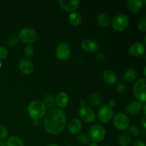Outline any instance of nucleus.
I'll return each instance as SVG.
<instances>
[{
    "mask_svg": "<svg viewBox=\"0 0 146 146\" xmlns=\"http://www.w3.org/2000/svg\"><path fill=\"white\" fill-rule=\"evenodd\" d=\"M141 124L143 127L144 129L146 128V118L145 116H144L142 119L141 120Z\"/></svg>",
    "mask_w": 146,
    "mask_h": 146,
    "instance_id": "36",
    "label": "nucleus"
},
{
    "mask_svg": "<svg viewBox=\"0 0 146 146\" xmlns=\"http://www.w3.org/2000/svg\"><path fill=\"white\" fill-rule=\"evenodd\" d=\"M142 104L138 101H133L126 106V111L130 115H137L142 110Z\"/></svg>",
    "mask_w": 146,
    "mask_h": 146,
    "instance_id": "15",
    "label": "nucleus"
},
{
    "mask_svg": "<svg viewBox=\"0 0 146 146\" xmlns=\"http://www.w3.org/2000/svg\"><path fill=\"white\" fill-rule=\"evenodd\" d=\"M146 81L145 78H140L135 81L133 87V92L135 98L140 102H145L146 101Z\"/></svg>",
    "mask_w": 146,
    "mask_h": 146,
    "instance_id": "3",
    "label": "nucleus"
},
{
    "mask_svg": "<svg viewBox=\"0 0 146 146\" xmlns=\"http://www.w3.org/2000/svg\"><path fill=\"white\" fill-rule=\"evenodd\" d=\"M81 48L84 50L86 52H91L94 53L98 51L99 46H98V42L95 40L90 39V38H87V39L84 40L81 43Z\"/></svg>",
    "mask_w": 146,
    "mask_h": 146,
    "instance_id": "13",
    "label": "nucleus"
},
{
    "mask_svg": "<svg viewBox=\"0 0 146 146\" xmlns=\"http://www.w3.org/2000/svg\"><path fill=\"white\" fill-rule=\"evenodd\" d=\"M27 110L30 117L35 120H38L45 115L46 108L42 101H33L29 104Z\"/></svg>",
    "mask_w": 146,
    "mask_h": 146,
    "instance_id": "2",
    "label": "nucleus"
},
{
    "mask_svg": "<svg viewBox=\"0 0 146 146\" xmlns=\"http://www.w3.org/2000/svg\"><path fill=\"white\" fill-rule=\"evenodd\" d=\"M116 89L119 94H124V93L126 92L127 86H126V85H125V84H123V82H119L118 84V85H117Z\"/></svg>",
    "mask_w": 146,
    "mask_h": 146,
    "instance_id": "31",
    "label": "nucleus"
},
{
    "mask_svg": "<svg viewBox=\"0 0 146 146\" xmlns=\"http://www.w3.org/2000/svg\"><path fill=\"white\" fill-rule=\"evenodd\" d=\"M145 45L141 42L133 43L130 46L129 53L135 57H140L145 53Z\"/></svg>",
    "mask_w": 146,
    "mask_h": 146,
    "instance_id": "14",
    "label": "nucleus"
},
{
    "mask_svg": "<svg viewBox=\"0 0 146 146\" xmlns=\"http://www.w3.org/2000/svg\"><path fill=\"white\" fill-rule=\"evenodd\" d=\"M47 146H58V145H56V144H50V145H47Z\"/></svg>",
    "mask_w": 146,
    "mask_h": 146,
    "instance_id": "42",
    "label": "nucleus"
},
{
    "mask_svg": "<svg viewBox=\"0 0 146 146\" xmlns=\"http://www.w3.org/2000/svg\"><path fill=\"white\" fill-rule=\"evenodd\" d=\"M57 58L62 61L67 60L71 56V48L66 43H60L56 48Z\"/></svg>",
    "mask_w": 146,
    "mask_h": 146,
    "instance_id": "9",
    "label": "nucleus"
},
{
    "mask_svg": "<svg viewBox=\"0 0 146 146\" xmlns=\"http://www.w3.org/2000/svg\"><path fill=\"white\" fill-rule=\"evenodd\" d=\"M113 125L120 131L126 130L130 125L129 118L123 113H118L113 118Z\"/></svg>",
    "mask_w": 146,
    "mask_h": 146,
    "instance_id": "7",
    "label": "nucleus"
},
{
    "mask_svg": "<svg viewBox=\"0 0 146 146\" xmlns=\"http://www.w3.org/2000/svg\"><path fill=\"white\" fill-rule=\"evenodd\" d=\"M88 133H89L90 138L94 142L99 143L104 139V138L106 137V131L102 125L96 124L90 128Z\"/></svg>",
    "mask_w": 146,
    "mask_h": 146,
    "instance_id": "5",
    "label": "nucleus"
},
{
    "mask_svg": "<svg viewBox=\"0 0 146 146\" xmlns=\"http://www.w3.org/2000/svg\"><path fill=\"white\" fill-rule=\"evenodd\" d=\"M96 20L98 24L102 27H108L110 24L109 17L105 14H101L97 16Z\"/></svg>",
    "mask_w": 146,
    "mask_h": 146,
    "instance_id": "25",
    "label": "nucleus"
},
{
    "mask_svg": "<svg viewBox=\"0 0 146 146\" xmlns=\"http://www.w3.org/2000/svg\"><path fill=\"white\" fill-rule=\"evenodd\" d=\"M1 66V62H0V67Z\"/></svg>",
    "mask_w": 146,
    "mask_h": 146,
    "instance_id": "44",
    "label": "nucleus"
},
{
    "mask_svg": "<svg viewBox=\"0 0 146 146\" xmlns=\"http://www.w3.org/2000/svg\"><path fill=\"white\" fill-rule=\"evenodd\" d=\"M68 128L70 133L73 134V135H76L81 131L82 123L78 118H73L68 123Z\"/></svg>",
    "mask_w": 146,
    "mask_h": 146,
    "instance_id": "16",
    "label": "nucleus"
},
{
    "mask_svg": "<svg viewBox=\"0 0 146 146\" xmlns=\"http://www.w3.org/2000/svg\"><path fill=\"white\" fill-rule=\"evenodd\" d=\"M108 106H111V108H113L114 106H115V101H114V100H111L109 102V104H108Z\"/></svg>",
    "mask_w": 146,
    "mask_h": 146,
    "instance_id": "37",
    "label": "nucleus"
},
{
    "mask_svg": "<svg viewBox=\"0 0 146 146\" xmlns=\"http://www.w3.org/2000/svg\"><path fill=\"white\" fill-rule=\"evenodd\" d=\"M88 146H98V145H97L95 143H90Z\"/></svg>",
    "mask_w": 146,
    "mask_h": 146,
    "instance_id": "41",
    "label": "nucleus"
},
{
    "mask_svg": "<svg viewBox=\"0 0 146 146\" xmlns=\"http://www.w3.org/2000/svg\"><path fill=\"white\" fill-rule=\"evenodd\" d=\"M138 76L137 71L134 68H128L123 74V79L126 82H133L135 81Z\"/></svg>",
    "mask_w": 146,
    "mask_h": 146,
    "instance_id": "21",
    "label": "nucleus"
},
{
    "mask_svg": "<svg viewBox=\"0 0 146 146\" xmlns=\"http://www.w3.org/2000/svg\"><path fill=\"white\" fill-rule=\"evenodd\" d=\"M113 115V108L108 105L103 106L98 111V119L102 123H108L111 121Z\"/></svg>",
    "mask_w": 146,
    "mask_h": 146,
    "instance_id": "8",
    "label": "nucleus"
},
{
    "mask_svg": "<svg viewBox=\"0 0 146 146\" xmlns=\"http://www.w3.org/2000/svg\"><path fill=\"white\" fill-rule=\"evenodd\" d=\"M56 104H57L58 107L60 108H64L68 104L69 98L68 96L66 93L65 92H60L57 94V96L55 98Z\"/></svg>",
    "mask_w": 146,
    "mask_h": 146,
    "instance_id": "18",
    "label": "nucleus"
},
{
    "mask_svg": "<svg viewBox=\"0 0 146 146\" xmlns=\"http://www.w3.org/2000/svg\"><path fill=\"white\" fill-rule=\"evenodd\" d=\"M88 102L89 103V104L94 106H98L102 104L103 98L99 94H93L88 96Z\"/></svg>",
    "mask_w": 146,
    "mask_h": 146,
    "instance_id": "22",
    "label": "nucleus"
},
{
    "mask_svg": "<svg viewBox=\"0 0 146 146\" xmlns=\"http://www.w3.org/2000/svg\"><path fill=\"white\" fill-rule=\"evenodd\" d=\"M0 146H7V141H4V140H1L0 141Z\"/></svg>",
    "mask_w": 146,
    "mask_h": 146,
    "instance_id": "39",
    "label": "nucleus"
},
{
    "mask_svg": "<svg viewBox=\"0 0 146 146\" xmlns=\"http://www.w3.org/2000/svg\"><path fill=\"white\" fill-rule=\"evenodd\" d=\"M58 4L63 9L72 12L78 8L80 1L79 0H59Z\"/></svg>",
    "mask_w": 146,
    "mask_h": 146,
    "instance_id": "12",
    "label": "nucleus"
},
{
    "mask_svg": "<svg viewBox=\"0 0 146 146\" xmlns=\"http://www.w3.org/2000/svg\"><path fill=\"white\" fill-rule=\"evenodd\" d=\"M86 105H87V102L86 101H84V100H81V101H80V106H81V107L84 106H86Z\"/></svg>",
    "mask_w": 146,
    "mask_h": 146,
    "instance_id": "38",
    "label": "nucleus"
},
{
    "mask_svg": "<svg viewBox=\"0 0 146 146\" xmlns=\"http://www.w3.org/2000/svg\"><path fill=\"white\" fill-rule=\"evenodd\" d=\"M19 38L16 36H11L9 37V38L7 39V44L9 46H14L18 43L19 41Z\"/></svg>",
    "mask_w": 146,
    "mask_h": 146,
    "instance_id": "33",
    "label": "nucleus"
},
{
    "mask_svg": "<svg viewBox=\"0 0 146 146\" xmlns=\"http://www.w3.org/2000/svg\"><path fill=\"white\" fill-rule=\"evenodd\" d=\"M112 27L115 31H124L129 24V19L126 14H121L115 16L111 20Z\"/></svg>",
    "mask_w": 146,
    "mask_h": 146,
    "instance_id": "4",
    "label": "nucleus"
},
{
    "mask_svg": "<svg viewBox=\"0 0 146 146\" xmlns=\"http://www.w3.org/2000/svg\"><path fill=\"white\" fill-rule=\"evenodd\" d=\"M78 141L80 143L83 144V145H87L89 143L90 139L88 135H85V134H81L78 136Z\"/></svg>",
    "mask_w": 146,
    "mask_h": 146,
    "instance_id": "29",
    "label": "nucleus"
},
{
    "mask_svg": "<svg viewBox=\"0 0 146 146\" xmlns=\"http://www.w3.org/2000/svg\"><path fill=\"white\" fill-rule=\"evenodd\" d=\"M68 21L72 26H78L82 21L81 14L76 11H72L68 16Z\"/></svg>",
    "mask_w": 146,
    "mask_h": 146,
    "instance_id": "20",
    "label": "nucleus"
},
{
    "mask_svg": "<svg viewBox=\"0 0 146 146\" xmlns=\"http://www.w3.org/2000/svg\"><path fill=\"white\" fill-rule=\"evenodd\" d=\"M138 28L139 31H142V32H145L146 31V18L143 17L140 20L139 23H138Z\"/></svg>",
    "mask_w": 146,
    "mask_h": 146,
    "instance_id": "30",
    "label": "nucleus"
},
{
    "mask_svg": "<svg viewBox=\"0 0 146 146\" xmlns=\"http://www.w3.org/2000/svg\"><path fill=\"white\" fill-rule=\"evenodd\" d=\"M7 146H24V143L18 136H11L7 139Z\"/></svg>",
    "mask_w": 146,
    "mask_h": 146,
    "instance_id": "24",
    "label": "nucleus"
},
{
    "mask_svg": "<svg viewBox=\"0 0 146 146\" xmlns=\"http://www.w3.org/2000/svg\"><path fill=\"white\" fill-rule=\"evenodd\" d=\"M42 103L45 106L46 108H52L55 106L56 104V100L55 97L52 95V94H48L46 95L43 98Z\"/></svg>",
    "mask_w": 146,
    "mask_h": 146,
    "instance_id": "23",
    "label": "nucleus"
},
{
    "mask_svg": "<svg viewBox=\"0 0 146 146\" xmlns=\"http://www.w3.org/2000/svg\"><path fill=\"white\" fill-rule=\"evenodd\" d=\"M128 132L132 136H138L140 134V129L137 125H133L128 127Z\"/></svg>",
    "mask_w": 146,
    "mask_h": 146,
    "instance_id": "27",
    "label": "nucleus"
},
{
    "mask_svg": "<svg viewBox=\"0 0 146 146\" xmlns=\"http://www.w3.org/2000/svg\"><path fill=\"white\" fill-rule=\"evenodd\" d=\"M117 75L111 70H106L103 74V80L108 85H113L117 81Z\"/></svg>",
    "mask_w": 146,
    "mask_h": 146,
    "instance_id": "17",
    "label": "nucleus"
},
{
    "mask_svg": "<svg viewBox=\"0 0 146 146\" xmlns=\"http://www.w3.org/2000/svg\"><path fill=\"white\" fill-rule=\"evenodd\" d=\"M37 33L34 29L31 27H24L19 31V39L21 40L24 43L31 44L35 42L37 38Z\"/></svg>",
    "mask_w": 146,
    "mask_h": 146,
    "instance_id": "6",
    "label": "nucleus"
},
{
    "mask_svg": "<svg viewBox=\"0 0 146 146\" xmlns=\"http://www.w3.org/2000/svg\"><path fill=\"white\" fill-rule=\"evenodd\" d=\"M142 109H143V115H146V111H145V110H146V105H145V104H144L143 106L142 107Z\"/></svg>",
    "mask_w": 146,
    "mask_h": 146,
    "instance_id": "40",
    "label": "nucleus"
},
{
    "mask_svg": "<svg viewBox=\"0 0 146 146\" xmlns=\"http://www.w3.org/2000/svg\"><path fill=\"white\" fill-rule=\"evenodd\" d=\"M78 113L80 118L85 122L91 123L95 119V113L94 110L88 105L81 107Z\"/></svg>",
    "mask_w": 146,
    "mask_h": 146,
    "instance_id": "10",
    "label": "nucleus"
},
{
    "mask_svg": "<svg viewBox=\"0 0 146 146\" xmlns=\"http://www.w3.org/2000/svg\"><path fill=\"white\" fill-rule=\"evenodd\" d=\"M44 127L48 133L58 135L65 129L66 125V116L62 110L52 108L44 116Z\"/></svg>",
    "mask_w": 146,
    "mask_h": 146,
    "instance_id": "1",
    "label": "nucleus"
},
{
    "mask_svg": "<svg viewBox=\"0 0 146 146\" xmlns=\"http://www.w3.org/2000/svg\"><path fill=\"white\" fill-rule=\"evenodd\" d=\"M68 146H72V145H68Z\"/></svg>",
    "mask_w": 146,
    "mask_h": 146,
    "instance_id": "45",
    "label": "nucleus"
},
{
    "mask_svg": "<svg viewBox=\"0 0 146 146\" xmlns=\"http://www.w3.org/2000/svg\"><path fill=\"white\" fill-rule=\"evenodd\" d=\"M118 143L121 146H129L131 143V138L128 133H123L119 136Z\"/></svg>",
    "mask_w": 146,
    "mask_h": 146,
    "instance_id": "26",
    "label": "nucleus"
},
{
    "mask_svg": "<svg viewBox=\"0 0 146 146\" xmlns=\"http://www.w3.org/2000/svg\"><path fill=\"white\" fill-rule=\"evenodd\" d=\"M8 136V131L7 128L3 125H0V140H4Z\"/></svg>",
    "mask_w": 146,
    "mask_h": 146,
    "instance_id": "32",
    "label": "nucleus"
},
{
    "mask_svg": "<svg viewBox=\"0 0 146 146\" xmlns=\"http://www.w3.org/2000/svg\"><path fill=\"white\" fill-rule=\"evenodd\" d=\"M34 47L31 45H28L24 48V54L26 57H31L34 54Z\"/></svg>",
    "mask_w": 146,
    "mask_h": 146,
    "instance_id": "28",
    "label": "nucleus"
},
{
    "mask_svg": "<svg viewBox=\"0 0 146 146\" xmlns=\"http://www.w3.org/2000/svg\"><path fill=\"white\" fill-rule=\"evenodd\" d=\"M145 68H144V76H145L146 75V74H145Z\"/></svg>",
    "mask_w": 146,
    "mask_h": 146,
    "instance_id": "43",
    "label": "nucleus"
},
{
    "mask_svg": "<svg viewBox=\"0 0 146 146\" xmlns=\"http://www.w3.org/2000/svg\"><path fill=\"white\" fill-rule=\"evenodd\" d=\"M133 146H146L145 143L142 140H135L133 143Z\"/></svg>",
    "mask_w": 146,
    "mask_h": 146,
    "instance_id": "35",
    "label": "nucleus"
},
{
    "mask_svg": "<svg viewBox=\"0 0 146 146\" xmlns=\"http://www.w3.org/2000/svg\"><path fill=\"white\" fill-rule=\"evenodd\" d=\"M19 68L20 71L25 75H29L32 73L34 70V64L33 62L29 58H22L19 62Z\"/></svg>",
    "mask_w": 146,
    "mask_h": 146,
    "instance_id": "11",
    "label": "nucleus"
},
{
    "mask_svg": "<svg viewBox=\"0 0 146 146\" xmlns=\"http://www.w3.org/2000/svg\"><path fill=\"white\" fill-rule=\"evenodd\" d=\"M143 2L142 0H129L127 2V7L131 12L136 13L141 11Z\"/></svg>",
    "mask_w": 146,
    "mask_h": 146,
    "instance_id": "19",
    "label": "nucleus"
},
{
    "mask_svg": "<svg viewBox=\"0 0 146 146\" xmlns=\"http://www.w3.org/2000/svg\"><path fill=\"white\" fill-rule=\"evenodd\" d=\"M8 55V51L6 48L0 46V59H4Z\"/></svg>",
    "mask_w": 146,
    "mask_h": 146,
    "instance_id": "34",
    "label": "nucleus"
}]
</instances>
